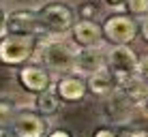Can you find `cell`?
I'll list each match as a JSON object with an SVG mask.
<instances>
[{
  "mask_svg": "<svg viewBox=\"0 0 148 137\" xmlns=\"http://www.w3.org/2000/svg\"><path fill=\"white\" fill-rule=\"evenodd\" d=\"M39 28L49 34H62L73 28L75 24V11L62 2H47L39 11Z\"/></svg>",
  "mask_w": 148,
  "mask_h": 137,
  "instance_id": "obj_1",
  "label": "cell"
},
{
  "mask_svg": "<svg viewBox=\"0 0 148 137\" xmlns=\"http://www.w3.org/2000/svg\"><path fill=\"white\" fill-rule=\"evenodd\" d=\"M34 49H37L34 34H7L0 41V62L11 67L24 64L32 58Z\"/></svg>",
  "mask_w": 148,
  "mask_h": 137,
  "instance_id": "obj_2",
  "label": "cell"
},
{
  "mask_svg": "<svg viewBox=\"0 0 148 137\" xmlns=\"http://www.w3.org/2000/svg\"><path fill=\"white\" fill-rule=\"evenodd\" d=\"M101 30H103L105 41H110L112 45H129L131 41H135L137 24L127 13H114L110 17H105Z\"/></svg>",
  "mask_w": 148,
  "mask_h": 137,
  "instance_id": "obj_3",
  "label": "cell"
},
{
  "mask_svg": "<svg viewBox=\"0 0 148 137\" xmlns=\"http://www.w3.org/2000/svg\"><path fill=\"white\" fill-rule=\"evenodd\" d=\"M108 69L116 75L118 86L125 79L135 77L137 75V56H135V52L129 45H114V49L110 52V58H108Z\"/></svg>",
  "mask_w": 148,
  "mask_h": 137,
  "instance_id": "obj_4",
  "label": "cell"
},
{
  "mask_svg": "<svg viewBox=\"0 0 148 137\" xmlns=\"http://www.w3.org/2000/svg\"><path fill=\"white\" fill-rule=\"evenodd\" d=\"M41 56H43L45 67L52 71H71L75 60V49L62 41H47L41 47Z\"/></svg>",
  "mask_w": 148,
  "mask_h": 137,
  "instance_id": "obj_5",
  "label": "cell"
},
{
  "mask_svg": "<svg viewBox=\"0 0 148 137\" xmlns=\"http://www.w3.org/2000/svg\"><path fill=\"white\" fill-rule=\"evenodd\" d=\"M4 30L9 34H34L39 32V15L32 9H15L4 15Z\"/></svg>",
  "mask_w": 148,
  "mask_h": 137,
  "instance_id": "obj_6",
  "label": "cell"
},
{
  "mask_svg": "<svg viewBox=\"0 0 148 137\" xmlns=\"http://www.w3.org/2000/svg\"><path fill=\"white\" fill-rule=\"evenodd\" d=\"M13 133L15 137H43L47 131V122L34 111H22L13 118Z\"/></svg>",
  "mask_w": 148,
  "mask_h": 137,
  "instance_id": "obj_7",
  "label": "cell"
},
{
  "mask_svg": "<svg viewBox=\"0 0 148 137\" xmlns=\"http://www.w3.org/2000/svg\"><path fill=\"white\" fill-rule=\"evenodd\" d=\"M71 34H73V43L79 45V47H97L99 41L103 39V30L92 19L75 22L73 28H71Z\"/></svg>",
  "mask_w": 148,
  "mask_h": 137,
  "instance_id": "obj_8",
  "label": "cell"
},
{
  "mask_svg": "<svg viewBox=\"0 0 148 137\" xmlns=\"http://www.w3.org/2000/svg\"><path fill=\"white\" fill-rule=\"evenodd\" d=\"M86 92H88V88H86V79L82 75H67L56 84V94L62 101H69V103L82 101Z\"/></svg>",
  "mask_w": 148,
  "mask_h": 137,
  "instance_id": "obj_9",
  "label": "cell"
},
{
  "mask_svg": "<svg viewBox=\"0 0 148 137\" xmlns=\"http://www.w3.org/2000/svg\"><path fill=\"white\" fill-rule=\"evenodd\" d=\"M19 82L24 88H28L30 92H41V90L49 88V73L39 64H26L19 71Z\"/></svg>",
  "mask_w": 148,
  "mask_h": 137,
  "instance_id": "obj_10",
  "label": "cell"
},
{
  "mask_svg": "<svg viewBox=\"0 0 148 137\" xmlns=\"http://www.w3.org/2000/svg\"><path fill=\"white\" fill-rule=\"evenodd\" d=\"M86 88H88L90 92H95V94H112V92L118 90V79H116V75L112 73L108 67H101L99 71H95V73L88 75Z\"/></svg>",
  "mask_w": 148,
  "mask_h": 137,
  "instance_id": "obj_11",
  "label": "cell"
},
{
  "mask_svg": "<svg viewBox=\"0 0 148 137\" xmlns=\"http://www.w3.org/2000/svg\"><path fill=\"white\" fill-rule=\"evenodd\" d=\"M103 67V54L97 47H79L75 52V60H73V69L82 75H90L95 71H99Z\"/></svg>",
  "mask_w": 148,
  "mask_h": 137,
  "instance_id": "obj_12",
  "label": "cell"
},
{
  "mask_svg": "<svg viewBox=\"0 0 148 137\" xmlns=\"http://www.w3.org/2000/svg\"><path fill=\"white\" fill-rule=\"evenodd\" d=\"M37 111L43 116H52L58 111L60 107V101H58V94L54 92V90H41V92H37Z\"/></svg>",
  "mask_w": 148,
  "mask_h": 137,
  "instance_id": "obj_13",
  "label": "cell"
},
{
  "mask_svg": "<svg viewBox=\"0 0 148 137\" xmlns=\"http://www.w3.org/2000/svg\"><path fill=\"white\" fill-rule=\"evenodd\" d=\"M13 118H15L13 105L9 103V101H2V99H0V131H4L7 126H11Z\"/></svg>",
  "mask_w": 148,
  "mask_h": 137,
  "instance_id": "obj_14",
  "label": "cell"
},
{
  "mask_svg": "<svg viewBox=\"0 0 148 137\" xmlns=\"http://www.w3.org/2000/svg\"><path fill=\"white\" fill-rule=\"evenodd\" d=\"M125 7L129 9V13L135 15V17L148 15V0H125Z\"/></svg>",
  "mask_w": 148,
  "mask_h": 137,
  "instance_id": "obj_15",
  "label": "cell"
},
{
  "mask_svg": "<svg viewBox=\"0 0 148 137\" xmlns=\"http://www.w3.org/2000/svg\"><path fill=\"white\" fill-rule=\"evenodd\" d=\"M137 79L148 82V54H144L142 58H137Z\"/></svg>",
  "mask_w": 148,
  "mask_h": 137,
  "instance_id": "obj_16",
  "label": "cell"
},
{
  "mask_svg": "<svg viewBox=\"0 0 148 137\" xmlns=\"http://www.w3.org/2000/svg\"><path fill=\"white\" fill-rule=\"evenodd\" d=\"M95 15H97V9L92 7V2H84L79 7V17L82 19H92Z\"/></svg>",
  "mask_w": 148,
  "mask_h": 137,
  "instance_id": "obj_17",
  "label": "cell"
},
{
  "mask_svg": "<svg viewBox=\"0 0 148 137\" xmlns=\"http://www.w3.org/2000/svg\"><path fill=\"white\" fill-rule=\"evenodd\" d=\"M125 137H148L146 131H142V129H127L125 131Z\"/></svg>",
  "mask_w": 148,
  "mask_h": 137,
  "instance_id": "obj_18",
  "label": "cell"
},
{
  "mask_svg": "<svg viewBox=\"0 0 148 137\" xmlns=\"http://www.w3.org/2000/svg\"><path fill=\"white\" fill-rule=\"evenodd\" d=\"M105 4H108L110 9H116V11L125 9V0H105Z\"/></svg>",
  "mask_w": 148,
  "mask_h": 137,
  "instance_id": "obj_19",
  "label": "cell"
},
{
  "mask_svg": "<svg viewBox=\"0 0 148 137\" xmlns=\"http://www.w3.org/2000/svg\"><path fill=\"white\" fill-rule=\"evenodd\" d=\"M140 28H142V37H144V41L148 43V15H144V17H142Z\"/></svg>",
  "mask_w": 148,
  "mask_h": 137,
  "instance_id": "obj_20",
  "label": "cell"
},
{
  "mask_svg": "<svg viewBox=\"0 0 148 137\" xmlns=\"http://www.w3.org/2000/svg\"><path fill=\"white\" fill-rule=\"evenodd\" d=\"M92 137H118V135H116L114 131H110V129H99Z\"/></svg>",
  "mask_w": 148,
  "mask_h": 137,
  "instance_id": "obj_21",
  "label": "cell"
},
{
  "mask_svg": "<svg viewBox=\"0 0 148 137\" xmlns=\"http://www.w3.org/2000/svg\"><path fill=\"white\" fill-rule=\"evenodd\" d=\"M49 137H71V133L64 131V129H56L54 133H49Z\"/></svg>",
  "mask_w": 148,
  "mask_h": 137,
  "instance_id": "obj_22",
  "label": "cell"
},
{
  "mask_svg": "<svg viewBox=\"0 0 148 137\" xmlns=\"http://www.w3.org/2000/svg\"><path fill=\"white\" fill-rule=\"evenodd\" d=\"M142 103H144V109L148 111V90L144 92V96H142Z\"/></svg>",
  "mask_w": 148,
  "mask_h": 137,
  "instance_id": "obj_23",
  "label": "cell"
},
{
  "mask_svg": "<svg viewBox=\"0 0 148 137\" xmlns=\"http://www.w3.org/2000/svg\"><path fill=\"white\" fill-rule=\"evenodd\" d=\"M0 30H4V13L0 11Z\"/></svg>",
  "mask_w": 148,
  "mask_h": 137,
  "instance_id": "obj_24",
  "label": "cell"
}]
</instances>
